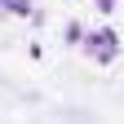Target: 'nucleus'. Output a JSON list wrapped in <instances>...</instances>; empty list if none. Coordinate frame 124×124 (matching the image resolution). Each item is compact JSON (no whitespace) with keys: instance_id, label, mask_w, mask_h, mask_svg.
Segmentation results:
<instances>
[{"instance_id":"1","label":"nucleus","mask_w":124,"mask_h":124,"mask_svg":"<svg viewBox=\"0 0 124 124\" xmlns=\"http://www.w3.org/2000/svg\"><path fill=\"white\" fill-rule=\"evenodd\" d=\"M0 5H5V0H0Z\"/></svg>"}]
</instances>
